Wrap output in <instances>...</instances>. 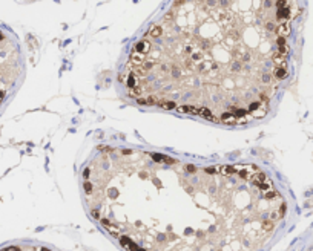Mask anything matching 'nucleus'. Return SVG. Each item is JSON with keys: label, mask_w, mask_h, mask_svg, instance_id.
Listing matches in <instances>:
<instances>
[{"label": "nucleus", "mask_w": 313, "mask_h": 251, "mask_svg": "<svg viewBox=\"0 0 313 251\" xmlns=\"http://www.w3.org/2000/svg\"><path fill=\"white\" fill-rule=\"evenodd\" d=\"M88 214L123 251H266L289 201L255 164H201L109 146L86 162Z\"/></svg>", "instance_id": "nucleus-1"}, {"label": "nucleus", "mask_w": 313, "mask_h": 251, "mask_svg": "<svg viewBox=\"0 0 313 251\" xmlns=\"http://www.w3.org/2000/svg\"><path fill=\"white\" fill-rule=\"evenodd\" d=\"M292 2H175L132 44L123 84L141 106L221 125L266 118L290 75Z\"/></svg>", "instance_id": "nucleus-2"}, {"label": "nucleus", "mask_w": 313, "mask_h": 251, "mask_svg": "<svg viewBox=\"0 0 313 251\" xmlns=\"http://www.w3.org/2000/svg\"><path fill=\"white\" fill-rule=\"evenodd\" d=\"M0 251H60L54 247H48V245H43V244H32L28 247H19V245H9V247H5L3 250Z\"/></svg>", "instance_id": "nucleus-3"}, {"label": "nucleus", "mask_w": 313, "mask_h": 251, "mask_svg": "<svg viewBox=\"0 0 313 251\" xmlns=\"http://www.w3.org/2000/svg\"><path fill=\"white\" fill-rule=\"evenodd\" d=\"M301 251H313V234H312V237L304 244V247L301 248Z\"/></svg>", "instance_id": "nucleus-4"}]
</instances>
